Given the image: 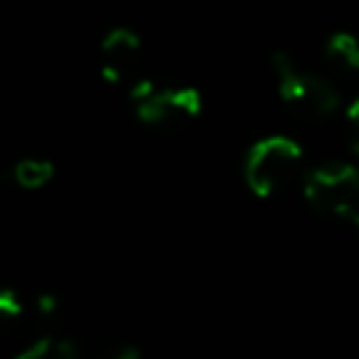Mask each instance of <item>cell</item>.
<instances>
[{"instance_id": "1", "label": "cell", "mask_w": 359, "mask_h": 359, "mask_svg": "<svg viewBox=\"0 0 359 359\" xmlns=\"http://www.w3.org/2000/svg\"><path fill=\"white\" fill-rule=\"evenodd\" d=\"M280 101L303 121H328L339 109V90L331 79L306 70L292 53L275 50L269 59Z\"/></svg>"}, {"instance_id": "6", "label": "cell", "mask_w": 359, "mask_h": 359, "mask_svg": "<svg viewBox=\"0 0 359 359\" xmlns=\"http://www.w3.org/2000/svg\"><path fill=\"white\" fill-rule=\"evenodd\" d=\"M0 320L8 328H53L62 320V300L53 292L6 289L0 294Z\"/></svg>"}, {"instance_id": "9", "label": "cell", "mask_w": 359, "mask_h": 359, "mask_svg": "<svg viewBox=\"0 0 359 359\" xmlns=\"http://www.w3.org/2000/svg\"><path fill=\"white\" fill-rule=\"evenodd\" d=\"M14 359H84L81 348L76 339L70 337H59V334H42L39 339H34L22 353H17Z\"/></svg>"}, {"instance_id": "3", "label": "cell", "mask_w": 359, "mask_h": 359, "mask_svg": "<svg viewBox=\"0 0 359 359\" xmlns=\"http://www.w3.org/2000/svg\"><path fill=\"white\" fill-rule=\"evenodd\" d=\"M126 93L137 121L157 132H180L202 115V93L188 84H154L140 79Z\"/></svg>"}, {"instance_id": "5", "label": "cell", "mask_w": 359, "mask_h": 359, "mask_svg": "<svg viewBox=\"0 0 359 359\" xmlns=\"http://www.w3.org/2000/svg\"><path fill=\"white\" fill-rule=\"evenodd\" d=\"M98 65H101V76L109 84H126V90L132 84H137L143 76V42L140 36L126 28V25H115L104 34L101 45H98Z\"/></svg>"}, {"instance_id": "11", "label": "cell", "mask_w": 359, "mask_h": 359, "mask_svg": "<svg viewBox=\"0 0 359 359\" xmlns=\"http://www.w3.org/2000/svg\"><path fill=\"white\" fill-rule=\"evenodd\" d=\"M101 359H143V353L135 345H123V348H115V351L104 353Z\"/></svg>"}, {"instance_id": "10", "label": "cell", "mask_w": 359, "mask_h": 359, "mask_svg": "<svg viewBox=\"0 0 359 359\" xmlns=\"http://www.w3.org/2000/svg\"><path fill=\"white\" fill-rule=\"evenodd\" d=\"M342 129H345V143L353 154H359V95L351 98V104L342 112Z\"/></svg>"}, {"instance_id": "4", "label": "cell", "mask_w": 359, "mask_h": 359, "mask_svg": "<svg viewBox=\"0 0 359 359\" xmlns=\"http://www.w3.org/2000/svg\"><path fill=\"white\" fill-rule=\"evenodd\" d=\"M303 199L323 216L356 219L359 216V168L351 163H323L306 171Z\"/></svg>"}, {"instance_id": "8", "label": "cell", "mask_w": 359, "mask_h": 359, "mask_svg": "<svg viewBox=\"0 0 359 359\" xmlns=\"http://www.w3.org/2000/svg\"><path fill=\"white\" fill-rule=\"evenodd\" d=\"M11 182L22 191H42L45 185L53 182L56 177V165L48 160V157H22L11 165L8 171Z\"/></svg>"}, {"instance_id": "12", "label": "cell", "mask_w": 359, "mask_h": 359, "mask_svg": "<svg viewBox=\"0 0 359 359\" xmlns=\"http://www.w3.org/2000/svg\"><path fill=\"white\" fill-rule=\"evenodd\" d=\"M353 222H356V230H359V216H356V219H353Z\"/></svg>"}, {"instance_id": "7", "label": "cell", "mask_w": 359, "mask_h": 359, "mask_svg": "<svg viewBox=\"0 0 359 359\" xmlns=\"http://www.w3.org/2000/svg\"><path fill=\"white\" fill-rule=\"evenodd\" d=\"M323 56L325 62L342 73V76H359V36L348 34V31H337L325 39L323 45Z\"/></svg>"}, {"instance_id": "2", "label": "cell", "mask_w": 359, "mask_h": 359, "mask_svg": "<svg viewBox=\"0 0 359 359\" xmlns=\"http://www.w3.org/2000/svg\"><path fill=\"white\" fill-rule=\"evenodd\" d=\"M306 177V157L289 135H266L255 140L244 157V182L258 199L278 196Z\"/></svg>"}]
</instances>
